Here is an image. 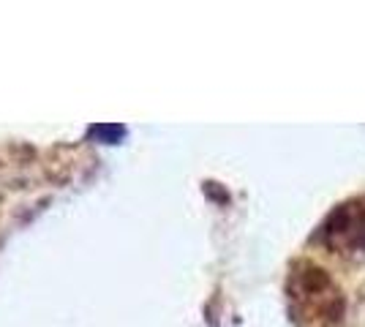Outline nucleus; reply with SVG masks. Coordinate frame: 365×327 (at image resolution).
I'll return each instance as SVG.
<instances>
[{
	"label": "nucleus",
	"instance_id": "1",
	"mask_svg": "<svg viewBox=\"0 0 365 327\" xmlns=\"http://www.w3.org/2000/svg\"><path fill=\"white\" fill-rule=\"evenodd\" d=\"M289 297L305 322L333 327L344 319V295L324 267L297 262L289 276Z\"/></svg>",
	"mask_w": 365,
	"mask_h": 327
},
{
	"label": "nucleus",
	"instance_id": "2",
	"mask_svg": "<svg viewBox=\"0 0 365 327\" xmlns=\"http://www.w3.org/2000/svg\"><path fill=\"white\" fill-rule=\"evenodd\" d=\"M314 243H319L324 251H330L341 259H363L365 256V199H346L335 204L324 216Z\"/></svg>",
	"mask_w": 365,
	"mask_h": 327
}]
</instances>
